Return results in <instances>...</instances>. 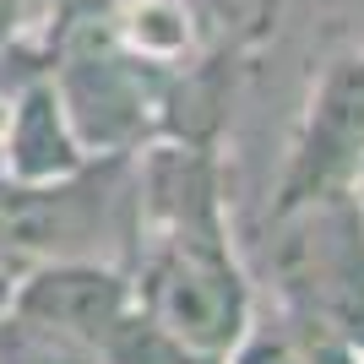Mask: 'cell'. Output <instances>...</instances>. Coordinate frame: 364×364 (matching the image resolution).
<instances>
[{"instance_id":"obj_1","label":"cell","mask_w":364,"mask_h":364,"mask_svg":"<svg viewBox=\"0 0 364 364\" xmlns=\"http://www.w3.org/2000/svg\"><path fill=\"white\" fill-rule=\"evenodd\" d=\"M125 272L141 310L207 364H223L256 326V289L228 245V228L141 234Z\"/></svg>"},{"instance_id":"obj_7","label":"cell","mask_w":364,"mask_h":364,"mask_svg":"<svg viewBox=\"0 0 364 364\" xmlns=\"http://www.w3.org/2000/svg\"><path fill=\"white\" fill-rule=\"evenodd\" d=\"M98 364H207V359H196L174 332H164L141 304H131L125 321L109 332L104 348H98Z\"/></svg>"},{"instance_id":"obj_8","label":"cell","mask_w":364,"mask_h":364,"mask_svg":"<svg viewBox=\"0 0 364 364\" xmlns=\"http://www.w3.org/2000/svg\"><path fill=\"white\" fill-rule=\"evenodd\" d=\"M348 201H353V213H359V223H364V152H359V164H353V174H348Z\"/></svg>"},{"instance_id":"obj_3","label":"cell","mask_w":364,"mask_h":364,"mask_svg":"<svg viewBox=\"0 0 364 364\" xmlns=\"http://www.w3.org/2000/svg\"><path fill=\"white\" fill-rule=\"evenodd\" d=\"M364 152V49L321 65L299 131L289 141V164L277 174L272 213L299 207L326 191H348V174Z\"/></svg>"},{"instance_id":"obj_9","label":"cell","mask_w":364,"mask_h":364,"mask_svg":"<svg viewBox=\"0 0 364 364\" xmlns=\"http://www.w3.org/2000/svg\"><path fill=\"white\" fill-rule=\"evenodd\" d=\"M11 283H16V272H11V267H0V316L11 310Z\"/></svg>"},{"instance_id":"obj_6","label":"cell","mask_w":364,"mask_h":364,"mask_svg":"<svg viewBox=\"0 0 364 364\" xmlns=\"http://www.w3.org/2000/svg\"><path fill=\"white\" fill-rule=\"evenodd\" d=\"M223 364H364V353L348 337H316V332L289 326V321L283 326H261L256 321Z\"/></svg>"},{"instance_id":"obj_2","label":"cell","mask_w":364,"mask_h":364,"mask_svg":"<svg viewBox=\"0 0 364 364\" xmlns=\"http://www.w3.org/2000/svg\"><path fill=\"white\" fill-rule=\"evenodd\" d=\"M267 283L283 304V321L299 332L348 343L364 332V223L348 191L272 213Z\"/></svg>"},{"instance_id":"obj_5","label":"cell","mask_w":364,"mask_h":364,"mask_svg":"<svg viewBox=\"0 0 364 364\" xmlns=\"http://www.w3.org/2000/svg\"><path fill=\"white\" fill-rule=\"evenodd\" d=\"M92 164L87 141L76 136L55 76L38 71L11 92V114L0 125V174L11 185H55Z\"/></svg>"},{"instance_id":"obj_4","label":"cell","mask_w":364,"mask_h":364,"mask_svg":"<svg viewBox=\"0 0 364 364\" xmlns=\"http://www.w3.org/2000/svg\"><path fill=\"white\" fill-rule=\"evenodd\" d=\"M136 304L120 261H33L11 283V316L60 337L65 348L98 364V348Z\"/></svg>"}]
</instances>
